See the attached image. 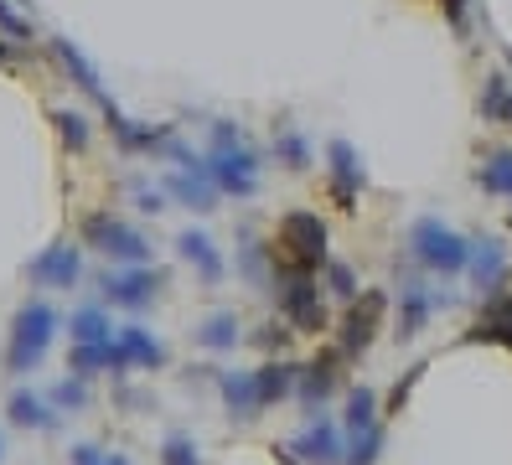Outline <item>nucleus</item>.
<instances>
[{"label":"nucleus","mask_w":512,"mask_h":465,"mask_svg":"<svg viewBox=\"0 0 512 465\" xmlns=\"http://www.w3.org/2000/svg\"><path fill=\"white\" fill-rule=\"evenodd\" d=\"M207 176H213V186L223 197H254L259 192V155L244 145V135H238V124L218 119L213 124V155H207Z\"/></svg>","instance_id":"1"},{"label":"nucleus","mask_w":512,"mask_h":465,"mask_svg":"<svg viewBox=\"0 0 512 465\" xmlns=\"http://www.w3.org/2000/svg\"><path fill=\"white\" fill-rule=\"evenodd\" d=\"M57 326H63V316L47 305V300H26L16 310V321H11V341H6V372H37L47 347H52V336Z\"/></svg>","instance_id":"2"},{"label":"nucleus","mask_w":512,"mask_h":465,"mask_svg":"<svg viewBox=\"0 0 512 465\" xmlns=\"http://www.w3.org/2000/svg\"><path fill=\"white\" fill-rule=\"evenodd\" d=\"M409 248L430 274H461L471 264V243L456 228H445L440 217H419V223L409 228Z\"/></svg>","instance_id":"3"},{"label":"nucleus","mask_w":512,"mask_h":465,"mask_svg":"<svg viewBox=\"0 0 512 465\" xmlns=\"http://www.w3.org/2000/svg\"><path fill=\"white\" fill-rule=\"evenodd\" d=\"M280 310L295 331H326V300L316 290V269H300V264L280 269Z\"/></svg>","instance_id":"4"},{"label":"nucleus","mask_w":512,"mask_h":465,"mask_svg":"<svg viewBox=\"0 0 512 465\" xmlns=\"http://www.w3.org/2000/svg\"><path fill=\"white\" fill-rule=\"evenodd\" d=\"M83 238L94 243L99 254H109L114 264H150L145 233H135L130 223H119L114 212H88V217H83Z\"/></svg>","instance_id":"5"},{"label":"nucleus","mask_w":512,"mask_h":465,"mask_svg":"<svg viewBox=\"0 0 512 465\" xmlns=\"http://www.w3.org/2000/svg\"><path fill=\"white\" fill-rule=\"evenodd\" d=\"M383 310H388L383 290H363V295L347 300V316H342V331H337V352L342 357H363L373 347V336L383 326Z\"/></svg>","instance_id":"6"},{"label":"nucleus","mask_w":512,"mask_h":465,"mask_svg":"<svg viewBox=\"0 0 512 465\" xmlns=\"http://www.w3.org/2000/svg\"><path fill=\"white\" fill-rule=\"evenodd\" d=\"M280 243L290 264L300 269H326V223L316 212H285L280 217Z\"/></svg>","instance_id":"7"},{"label":"nucleus","mask_w":512,"mask_h":465,"mask_svg":"<svg viewBox=\"0 0 512 465\" xmlns=\"http://www.w3.org/2000/svg\"><path fill=\"white\" fill-rule=\"evenodd\" d=\"M161 285H166L161 269H150V264H125V269H114V274L99 279L104 300L119 305V310H145L150 300L161 295Z\"/></svg>","instance_id":"8"},{"label":"nucleus","mask_w":512,"mask_h":465,"mask_svg":"<svg viewBox=\"0 0 512 465\" xmlns=\"http://www.w3.org/2000/svg\"><path fill=\"white\" fill-rule=\"evenodd\" d=\"M26 279L42 290H73L78 279H83V254H78V243H47L42 254L26 264Z\"/></svg>","instance_id":"9"},{"label":"nucleus","mask_w":512,"mask_h":465,"mask_svg":"<svg viewBox=\"0 0 512 465\" xmlns=\"http://www.w3.org/2000/svg\"><path fill=\"white\" fill-rule=\"evenodd\" d=\"M280 455H285L290 465H342V460H347L342 434H337V424H331V419L306 424V429H300V440H295V445H285Z\"/></svg>","instance_id":"10"},{"label":"nucleus","mask_w":512,"mask_h":465,"mask_svg":"<svg viewBox=\"0 0 512 465\" xmlns=\"http://www.w3.org/2000/svg\"><path fill=\"white\" fill-rule=\"evenodd\" d=\"M161 362H166V352H161V341L150 336L145 326H125V331L109 336V372H130V367L156 372Z\"/></svg>","instance_id":"11"},{"label":"nucleus","mask_w":512,"mask_h":465,"mask_svg":"<svg viewBox=\"0 0 512 465\" xmlns=\"http://www.w3.org/2000/svg\"><path fill=\"white\" fill-rule=\"evenodd\" d=\"M326 166H331V197H337L342 212H352L357 192L368 186V171H363V161H357V150L347 140H331L326 145Z\"/></svg>","instance_id":"12"},{"label":"nucleus","mask_w":512,"mask_h":465,"mask_svg":"<svg viewBox=\"0 0 512 465\" xmlns=\"http://www.w3.org/2000/svg\"><path fill=\"white\" fill-rule=\"evenodd\" d=\"M52 52H57V62H63V68H68V78H73V83H78V88L88 93V99H94V104H99V109H104L109 119H119L114 99L104 93V83H99V73H94V62H88V57H83V52H78V47H73L68 37H52Z\"/></svg>","instance_id":"13"},{"label":"nucleus","mask_w":512,"mask_h":465,"mask_svg":"<svg viewBox=\"0 0 512 465\" xmlns=\"http://www.w3.org/2000/svg\"><path fill=\"white\" fill-rule=\"evenodd\" d=\"M337 362H342V352H326L316 362L295 367V398L306 403V409H321V403L331 398V388H337Z\"/></svg>","instance_id":"14"},{"label":"nucleus","mask_w":512,"mask_h":465,"mask_svg":"<svg viewBox=\"0 0 512 465\" xmlns=\"http://www.w3.org/2000/svg\"><path fill=\"white\" fill-rule=\"evenodd\" d=\"M435 290L419 285V279H404L399 285V341H414L419 331H425V321L435 316Z\"/></svg>","instance_id":"15"},{"label":"nucleus","mask_w":512,"mask_h":465,"mask_svg":"<svg viewBox=\"0 0 512 465\" xmlns=\"http://www.w3.org/2000/svg\"><path fill=\"white\" fill-rule=\"evenodd\" d=\"M166 192L182 202V207H192V212H213V207H218V186H213V176H207V166H197V171L176 166V171L166 176Z\"/></svg>","instance_id":"16"},{"label":"nucleus","mask_w":512,"mask_h":465,"mask_svg":"<svg viewBox=\"0 0 512 465\" xmlns=\"http://www.w3.org/2000/svg\"><path fill=\"white\" fill-rule=\"evenodd\" d=\"M218 388H223V403H228V419L238 424H249L259 419V383H254V372H218Z\"/></svg>","instance_id":"17"},{"label":"nucleus","mask_w":512,"mask_h":465,"mask_svg":"<svg viewBox=\"0 0 512 465\" xmlns=\"http://www.w3.org/2000/svg\"><path fill=\"white\" fill-rule=\"evenodd\" d=\"M176 254H182L197 274H202V285H218V279H223V254H218V243L213 238H207V233H197V228H187L182 238H176Z\"/></svg>","instance_id":"18"},{"label":"nucleus","mask_w":512,"mask_h":465,"mask_svg":"<svg viewBox=\"0 0 512 465\" xmlns=\"http://www.w3.org/2000/svg\"><path fill=\"white\" fill-rule=\"evenodd\" d=\"M466 269L476 274V290H481V295H497V290H502V274H507V248H502L497 238L471 243V264H466Z\"/></svg>","instance_id":"19"},{"label":"nucleus","mask_w":512,"mask_h":465,"mask_svg":"<svg viewBox=\"0 0 512 465\" xmlns=\"http://www.w3.org/2000/svg\"><path fill=\"white\" fill-rule=\"evenodd\" d=\"M6 414H11V424H21V429H57V409H52V398H37V393H11V403H6Z\"/></svg>","instance_id":"20"},{"label":"nucleus","mask_w":512,"mask_h":465,"mask_svg":"<svg viewBox=\"0 0 512 465\" xmlns=\"http://www.w3.org/2000/svg\"><path fill=\"white\" fill-rule=\"evenodd\" d=\"M295 367H300V362H264V367L254 372V383H259V403H264V409L295 393Z\"/></svg>","instance_id":"21"},{"label":"nucleus","mask_w":512,"mask_h":465,"mask_svg":"<svg viewBox=\"0 0 512 465\" xmlns=\"http://www.w3.org/2000/svg\"><path fill=\"white\" fill-rule=\"evenodd\" d=\"M197 347H207V352H233L238 347V316L233 310H218V316H207L197 326Z\"/></svg>","instance_id":"22"},{"label":"nucleus","mask_w":512,"mask_h":465,"mask_svg":"<svg viewBox=\"0 0 512 465\" xmlns=\"http://www.w3.org/2000/svg\"><path fill=\"white\" fill-rule=\"evenodd\" d=\"M476 186L492 197H512V150H492L487 161L476 166Z\"/></svg>","instance_id":"23"},{"label":"nucleus","mask_w":512,"mask_h":465,"mask_svg":"<svg viewBox=\"0 0 512 465\" xmlns=\"http://www.w3.org/2000/svg\"><path fill=\"white\" fill-rule=\"evenodd\" d=\"M275 161L285 171H306L311 166V140L300 130H275Z\"/></svg>","instance_id":"24"},{"label":"nucleus","mask_w":512,"mask_h":465,"mask_svg":"<svg viewBox=\"0 0 512 465\" xmlns=\"http://www.w3.org/2000/svg\"><path fill=\"white\" fill-rule=\"evenodd\" d=\"M471 341H507L512 347V295H497L487 305V326L471 331Z\"/></svg>","instance_id":"25"},{"label":"nucleus","mask_w":512,"mask_h":465,"mask_svg":"<svg viewBox=\"0 0 512 465\" xmlns=\"http://www.w3.org/2000/svg\"><path fill=\"white\" fill-rule=\"evenodd\" d=\"M373 424H378V398H373V388H368V383H357V388L347 393V434L373 429Z\"/></svg>","instance_id":"26"},{"label":"nucleus","mask_w":512,"mask_h":465,"mask_svg":"<svg viewBox=\"0 0 512 465\" xmlns=\"http://www.w3.org/2000/svg\"><path fill=\"white\" fill-rule=\"evenodd\" d=\"M68 331H73V341H109L114 331H109V310L104 305H83L78 316L68 321Z\"/></svg>","instance_id":"27"},{"label":"nucleus","mask_w":512,"mask_h":465,"mask_svg":"<svg viewBox=\"0 0 512 465\" xmlns=\"http://www.w3.org/2000/svg\"><path fill=\"white\" fill-rule=\"evenodd\" d=\"M73 372L78 378L109 372V341H73Z\"/></svg>","instance_id":"28"},{"label":"nucleus","mask_w":512,"mask_h":465,"mask_svg":"<svg viewBox=\"0 0 512 465\" xmlns=\"http://www.w3.org/2000/svg\"><path fill=\"white\" fill-rule=\"evenodd\" d=\"M52 130L63 135L68 150H88V119L78 109H52Z\"/></svg>","instance_id":"29"},{"label":"nucleus","mask_w":512,"mask_h":465,"mask_svg":"<svg viewBox=\"0 0 512 465\" xmlns=\"http://www.w3.org/2000/svg\"><path fill=\"white\" fill-rule=\"evenodd\" d=\"M507 99H512L507 78L492 73V78H487V93H481V119H487V124H507Z\"/></svg>","instance_id":"30"},{"label":"nucleus","mask_w":512,"mask_h":465,"mask_svg":"<svg viewBox=\"0 0 512 465\" xmlns=\"http://www.w3.org/2000/svg\"><path fill=\"white\" fill-rule=\"evenodd\" d=\"M52 409H68V414H78V409H88V383L78 378V372H73V378H63V383H52Z\"/></svg>","instance_id":"31"},{"label":"nucleus","mask_w":512,"mask_h":465,"mask_svg":"<svg viewBox=\"0 0 512 465\" xmlns=\"http://www.w3.org/2000/svg\"><path fill=\"white\" fill-rule=\"evenodd\" d=\"M378 450H383V429H378V424H373V429H357L342 465H373V460H378Z\"/></svg>","instance_id":"32"},{"label":"nucleus","mask_w":512,"mask_h":465,"mask_svg":"<svg viewBox=\"0 0 512 465\" xmlns=\"http://www.w3.org/2000/svg\"><path fill=\"white\" fill-rule=\"evenodd\" d=\"M161 460H166V465H202V455H197V445L187 440V434H171L166 450H161Z\"/></svg>","instance_id":"33"},{"label":"nucleus","mask_w":512,"mask_h":465,"mask_svg":"<svg viewBox=\"0 0 512 465\" xmlns=\"http://www.w3.org/2000/svg\"><path fill=\"white\" fill-rule=\"evenodd\" d=\"M326 285H331V295L352 300V295H357V274H352L347 264H331V259H326Z\"/></svg>","instance_id":"34"},{"label":"nucleus","mask_w":512,"mask_h":465,"mask_svg":"<svg viewBox=\"0 0 512 465\" xmlns=\"http://www.w3.org/2000/svg\"><path fill=\"white\" fill-rule=\"evenodd\" d=\"M73 465H130V460L114 450H99V445H73Z\"/></svg>","instance_id":"35"},{"label":"nucleus","mask_w":512,"mask_h":465,"mask_svg":"<svg viewBox=\"0 0 512 465\" xmlns=\"http://www.w3.org/2000/svg\"><path fill=\"white\" fill-rule=\"evenodd\" d=\"M0 31H6V37H16V42H32V26H26L6 0H0Z\"/></svg>","instance_id":"36"},{"label":"nucleus","mask_w":512,"mask_h":465,"mask_svg":"<svg viewBox=\"0 0 512 465\" xmlns=\"http://www.w3.org/2000/svg\"><path fill=\"white\" fill-rule=\"evenodd\" d=\"M130 192H135V207H140V212H161V207H166L161 192H156V186H145V181H135Z\"/></svg>","instance_id":"37"},{"label":"nucleus","mask_w":512,"mask_h":465,"mask_svg":"<svg viewBox=\"0 0 512 465\" xmlns=\"http://www.w3.org/2000/svg\"><path fill=\"white\" fill-rule=\"evenodd\" d=\"M440 6H445V16H450V26H466V0H440Z\"/></svg>","instance_id":"38"},{"label":"nucleus","mask_w":512,"mask_h":465,"mask_svg":"<svg viewBox=\"0 0 512 465\" xmlns=\"http://www.w3.org/2000/svg\"><path fill=\"white\" fill-rule=\"evenodd\" d=\"M6 62H11V52H6V47H0V68H6Z\"/></svg>","instance_id":"39"},{"label":"nucleus","mask_w":512,"mask_h":465,"mask_svg":"<svg viewBox=\"0 0 512 465\" xmlns=\"http://www.w3.org/2000/svg\"><path fill=\"white\" fill-rule=\"evenodd\" d=\"M507 124H512V99H507Z\"/></svg>","instance_id":"40"},{"label":"nucleus","mask_w":512,"mask_h":465,"mask_svg":"<svg viewBox=\"0 0 512 465\" xmlns=\"http://www.w3.org/2000/svg\"><path fill=\"white\" fill-rule=\"evenodd\" d=\"M0 460H6V440H0Z\"/></svg>","instance_id":"41"}]
</instances>
